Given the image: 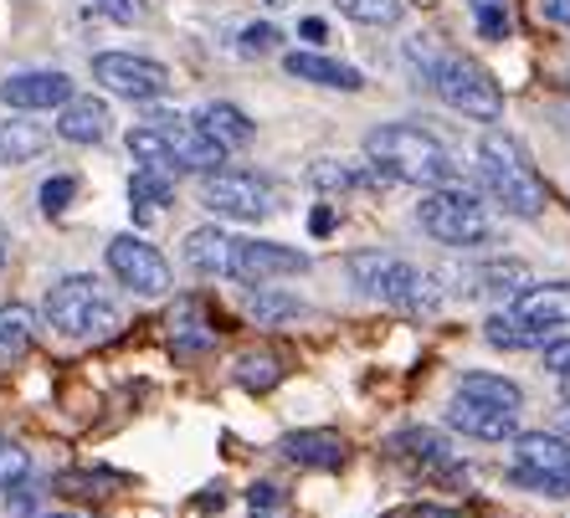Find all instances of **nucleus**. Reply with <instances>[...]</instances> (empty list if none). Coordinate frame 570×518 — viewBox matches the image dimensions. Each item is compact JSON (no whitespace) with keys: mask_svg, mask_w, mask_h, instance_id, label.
<instances>
[{"mask_svg":"<svg viewBox=\"0 0 570 518\" xmlns=\"http://www.w3.org/2000/svg\"><path fill=\"white\" fill-rule=\"evenodd\" d=\"M458 390L463 396H478V400H499V406H524V390L514 386V380H504V375H489V370H468L463 380H458Z\"/></svg>","mask_w":570,"mask_h":518,"instance_id":"c85d7f7f","label":"nucleus"},{"mask_svg":"<svg viewBox=\"0 0 570 518\" xmlns=\"http://www.w3.org/2000/svg\"><path fill=\"white\" fill-rule=\"evenodd\" d=\"M483 339H489L493 349H509V355H540V349L556 339V329H540V323L519 319L514 308H504V313H493V319L483 323Z\"/></svg>","mask_w":570,"mask_h":518,"instance_id":"4be33fe9","label":"nucleus"},{"mask_svg":"<svg viewBox=\"0 0 570 518\" xmlns=\"http://www.w3.org/2000/svg\"><path fill=\"white\" fill-rule=\"evenodd\" d=\"M334 6L360 27H401L406 21V0H334Z\"/></svg>","mask_w":570,"mask_h":518,"instance_id":"7c9ffc66","label":"nucleus"},{"mask_svg":"<svg viewBox=\"0 0 570 518\" xmlns=\"http://www.w3.org/2000/svg\"><path fill=\"white\" fill-rule=\"evenodd\" d=\"M416 227L432 241L452 247V252H473V247H489L493 241V211L483 206V196L468 186H432L416 200Z\"/></svg>","mask_w":570,"mask_h":518,"instance_id":"423d86ee","label":"nucleus"},{"mask_svg":"<svg viewBox=\"0 0 570 518\" xmlns=\"http://www.w3.org/2000/svg\"><path fill=\"white\" fill-rule=\"evenodd\" d=\"M334 231V211L324 206V211H314V237H330Z\"/></svg>","mask_w":570,"mask_h":518,"instance_id":"a19ab883","label":"nucleus"},{"mask_svg":"<svg viewBox=\"0 0 570 518\" xmlns=\"http://www.w3.org/2000/svg\"><path fill=\"white\" fill-rule=\"evenodd\" d=\"M519 288H530V267L524 262H489L473 272V288L468 292H504V298H514Z\"/></svg>","mask_w":570,"mask_h":518,"instance_id":"c756f323","label":"nucleus"},{"mask_svg":"<svg viewBox=\"0 0 570 518\" xmlns=\"http://www.w3.org/2000/svg\"><path fill=\"white\" fill-rule=\"evenodd\" d=\"M448 426L463 431L473 441H514L519 437V411L514 406H499V400H478L452 390V406H448Z\"/></svg>","mask_w":570,"mask_h":518,"instance_id":"ddd939ff","label":"nucleus"},{"mask_svg":"<svg viewBox=\"0 0 570 518\" xmlns=\"http://www.w3.org/2000/svg\"><path fill=\"white\" fill-rule=\"evenodd\" d=\"M514 467L519 472H566L570 467V437L566 431H519L514 437Z\"/></svg>","mask_w":570,"mask_h":518,"instance_id":"412c9836","label":"nucleus"},{"mask_svg":"<svg viewBox=\"0 0 570 518\" xmlns=\"http://www.w3.org/2000/svg\"><path fill=\"white\" fill-rule=\"evenodd\" d=\"M278 452L288 457L293 467H308V472H334V467H345L350 447L340 431H288L278 441Z\"/></svg>","mask_w":570,"mask_h":518,"instance_id":"dca6fc26","label":"nucleus"},{"mask_svg":"<svg viewBox=\"0 0 570 518\" xmlns=\"http://www.w3.org/2000/svg\"><path fill=\"white\" fill-rule=\"evenodd\" d=\"M391 452H396L406 467L426 472V478H438V472H452V467H458L452 441L442 437V431H432V426H406V431H396V437H391Z\"/></svg>","mask_w":570,"mask_h":518,"instance_id":"4468645a","label":"nucleus"},{"mask_svg":"<svg viewBox=\"0 0 570 518\" xmlns=\"http://www.w3.org/2000/svg\"><path fill=\"white\" fill-rule=\"evenodd\" d=\"M98 16H108V21H119V27H139V21H149V0H88Z\"/></svg>","mask_w":570,"mask_h":518,"instance_id":"e433bc0d","label":"nucleus"},{"mask_svg":"<svg viewBox=\"0 0 570 518\" xmlns=\"http://www.w3.org/2000/svg\"><path fill=\"white\" fill-rule=\"evenodd\" d=\"M52 133L41 123L27 119H0V170H16V165H31L37 155H47Z\"/></svg>","mask_w":570,"mask_h":518,"instance_id":"5701e85b","label":"nucleus"},{"mask_svg":"<svg viewBox=\"0 0 570 518\" xmlns=\"http://www.w3.org/2000/svg\"><path fill=\"white\" fill-rule=\"evenodd\" d=\"M278 47H283V31L273 27V21H253V27H242V41H237L242 57H273Z\"/></svg>","mask_w":570,"mask_h":518,"instance_id":"72a5a7b5","label":"nucleus"},{"mask_svg":"<svg viewBox=\"0 0 570 518\" xmlns=\"http://www.w3.org/2000/svg\"><path fill=\"white\" fill-rule=\"evenodd\" d=\"M41 319L52 323L62 339H108V333L119 329V308L108 298V288L88 272H72V278H57L47 288V303H41Z\"/></svg>","mask_w":570,"mask_h":518,"instance_id":"0eeeda50","label":"nucleus"},{"mask_svg":"<svg viewBox=\"0 0 570 518\" xmlns=\"http://www.w3.org/2000/svg\"><path fill=\"white\" fill-rule=\"evenodd\" d=\"M196 119H200V129H206L216 145L226 149V155H232V149H247V145H253V133H257V123L247 119L237 103H206Z\"/></svg>","mask_w":570,"mask_h":518,"instance_id":"b1692460","label":"nucleus"},{"mask_svg":"<svg viewBox=\"0 0 570 518\" xmlns=\"http://www.w3.org/2000/svg\"><path fill=\"white\" fill-rule=\"evenodd\" d=\"M72 200H78V175H52V180L41 186V211L47 216H62Z\"/></svg>","mask_w":570,"mask_h":518,"instance_id":"c9c22d12","label":"nucleus"},{"mask_svg":"<svg viewBox=\"0 0 570 518\" xmlns=\"http://www.w3.org/2000/svg\"><path fill=\"white\" fill-rule=\"evenodd\" d=\"M406 52H412V62L422 67V78L432 82V93L452 113L478 119V123L504 119V93H499V82H493V72L483 62H473L463 52H442V47H432V37H416Z\"/></svg>","mask_w":570,"mask_h":518,"instance_id":"f03ea898","label":"nucleus"},{"mask_svg":"<svg viewBox=\"0 0 570 518\" xmlns=\"http://www.w3.org/2000/svg\"><path fill=\"white\" fill-rule=\"evenodd\" d=\"M509 482L524 492H540V498H570V467L566 472H519V467H509Z\"/></svg>","mask_w":570,"mask_h":518,"instance_id":"473e14b6","label":"nucleus"},{"mask_svg":"<svg viewBox=\"0 0 570 518\" xmlns=\"http://www.w3.org/2000/svg\"><path fill=\"white\" fill-rule=\"evenodd\" d=\"M72 98V78L57 67H31V72H11L0 78V103L11 113H52Z\"/></svg>","mask_w":570,"mask_h":518,"instance_id":"9b49d317","label":"nucleus"},{"mask_svg":"<svg viewBox=\"0 0 570 518\" xmlns=\"http://www.w3.org/2000/svg\"><path fill=\"white\" fill-rule=\"evenodd\" d=\"M556 119H560V129L570 133V98H560V103H556Z\"/></svg>","mask_w":570,"mask_h":518,"instance_id":"37998d69","label":"nucleus"},{"mask_svg":"<svg viewBox=\"0 0 570 518\" xmlns=\"http://www.w3.org/2000/svg\"><path fill=\"white\" fill-rule=\"evenodd\" d=\"M519 319L540 323V329H566L570 323V282H530L509 298Z\"/></svg>","mask_w":570,"mask_h":518,"instance_id":"6ab92c4d","label":"nucleus"},{"mask_svg":"<svg viewBox=\"0 0 570 518\" xmlns=\"http://www.w3.org/2000/svg\"><path fill=\"white\" fill-rule=\"evenodd\" d=\"M170 349L180 359H196L206 355V349H216V323L212 313H206V303L200 298H180L170 313Z\"/></svg>","mask_w":570,"mask_h":518,"instance_id":"aec40b11","label":"nucleus"},{"mask_svg":"<svg viewBox=\"0 0 570 518\" xmlns=\"http://www.w3.org/2000/svg\"><path fill=\"white\" fill-rule=\"evenodd\" d=\"M298 31H304L308 41H324V21H318V16H308V21H304V27H298Z\"/></svg>","mask_w":570,"mask_h":518,"instance_id":"79ce46f5","label":"nucleus"},{"mask_svg":"<svg viewBox=\"0 0 570 518\" xmlns=\"http://www.w3.org/2000/svg\"><path fill=\"white\" fill-rule=\"evenodd\" d=\"M416 518H452V514H442V508H422Z\"/></svg>","mask_w":570,"mask_h":518,"instance_id":"49530a36","label":"nucleus"},{"mask_svg":"<svg viewBox=\"0 0 570 518\" xmlns=\"http://www.w3.org/2000/svg\"><path fill=\"white\" fill-rule=\"evenodd\" d=\"M94 82L114 98H129V103H159V98L170 93V67L155 62V57H134V52H98Z\"/></svg>","mask_w":570,"mask_h":518,"instance_id":"1a4fd4ad","label":"nucleus"},{"mask_svg":"<svg viewBox=\"0 0 570 518\" xmlns=\"http://www.w3.org/2000/svg\"><path fill=\"white\" fill-rule=\"evenodd\" d=\"M108 272L124 282V288H134L139 298H165L170 292V262L149 247L145 237H134V231H124V237L108 241Z\"/></svg>","mask_w":570,"mask_h":518,"instance_id":"9d476101","label":"nucleus"},{"mask_svg":"<svg viewBox=\"0 0 570 518\" xmlns=\"http://www.w3.org/2000/svg\"><path fill=\"white\" fill-rule=\"evenodd\" d=\"M468 6H473V27L483 41L509 37V0H468Z\"/></svg>","mask_w":570,"mask_h":518,"instance_id":"2f4dec72","label":"nucleus"},{"mask_svg":"<svg viewBox=\"0 0 570 518\" xmlns=\"http://www.w3.org/2000/svg\"><path fill=\"white\" fill-rule=\"evenodd\" d=\"M350 278H355V288L365 298L396 308V313H412V319L416 313H438V303H442L438 278L391 252H355L350 257Z\"/></svg>","mask_w":570,"mask_h":518,"instance_id":"39448f33","label":"nucleus"},{"mask_svg":"<svg viewBox=\"0 0 570 518\" xmlns=\"http://www.w3.org/2000/svg\"><path fill=\"white\" fill-rule=\"evenodd\" d=\"M283 72L298 82H314V88H330V93H360V88H365L360 67L334 62V57H324V52H288L283 57Z\"/></svg>","mask_w":570,"mask_h":518,"instance_id":"f3484780","label":"nucleus"},{"mask_svg":"<svg viewBox=\"0 0 570 518\" xmlns=\"http://www.w3.org/2000/svg\"><path fill=\"white\" fill-rule=\"evenodd\" d=\"M108 123H114V113H108L104 98H67L62 108H57V139H67V145H104L108 139Z\"/></svg>","mask_w":570,"mask_h":518,"instance_id":"a211bd4d","label":"nucleus"},{"mask_svg":"<svg viewBox=\"0 0 570 518\" xmlns=\"http://www.w3.org/2000/svg\"><path fill=\"white\" fill-rule=\"evenodd\" d=\"M267 6H283V0H267Z\"/></svg>","mask_w":570,"mask_h":518,"instance_id":"8fccbe9b","label":"nucleus"},{"mask_svg":"<svg viewBox=\"0 0 570 518\" xmlns=\"http://www.w3.org/2000/svg\"><path fill=\"white\" fill-rule=\"evenodd\" d=\"M534 6H540V16L550 27H570V0H534Z\"/></svg>","mask_w":570,"mask_h":518,"instance_id":"58836bf2","label":"nucleus"},{"mask_svg":"<svg viewBox=\"0 0 570 518\" xmlns=\"http://www.w3.org/2000/svg\"><path fill=\"white\" fill-rule=\"evenodd\" d=\"M31 478V457L16 447V441H6L0 437V492H11V488H21V482Z\"/></svg>","mask_w":570,"mask_h":518,"instance_id":"f704fd0d","label":"nucleus"},{"mask_svg":"<svg viewBox=\"0 0 570 518\" xmlns=\"http://www.w3.org/2000/svg\"><path fill=\"white\" fill-rule=\"evenodd\" d=\"M129 155L134 165H155V170H170V175H212L226 165V149L216 145L212 133L200 129V119H180V113H170V119H155V123H139V129H129Z\"/></svg>","mask_w":570,"mask_h":518,"instance_id":"7ed1b4c3","label":"nucleus"},{"mask_svg":"<svg viewBox=\"0 0 570 518\" xmlns=\"http://www.w3.org/2000/svg\"><path fill=\"white\" fill-rule=\"evenodd\" d=\"M37 339V313L21 303H0V365L21 359Z\"/></svg>","mask_w":570,"mask_h":518,"instance_id":"a878e982","label":"nucleus"},{"mask_svg":"<svg viewBox=\"0 0 570 518\" xmlns=\"http://www.w3.org/2000/svg\"><path fill=\"white\" fill-rule=\"evenodd\" d=\"M365 160L391 180V186H452L458 180V160L452 149L442 145L438 133L416 129V123H381V129L365 133Z\"/></svg>","mask_w":570,"mask_h":518,"instance_id":"f257e3e1","label":"nucleus"},{"mask_svg":"<svg viewBox=\"0 0 570 518\" xmlns=\"http://www.w3.org/2000/svg\"><path fill=\"white\" fill-rule=\"evenodd\" d=\"M242 308L253 313L257 323H283V319H298L304 313V303L293 298V292H278V288H247V298H242Z\"/></svg>","mask_w":570,"mask_h":518,"instance_id":"bb28decb","label":"nucleus"},{"mask_svg":"<svg viewBox=\"0 0 570 518\" xmlns=\"http://www.w3.org/2000/svg\"><path fill=\"white\" fill-rule=\"evenodd\" d=\"M237 241L242 237H232V231H222V227H196V231H186L180 257H186V267L196 272V278H232Z\"/></svg>","mask_w":570,"mask_h":518,"instance_id":"2eb2a0df","label":"nucleus"},{"mask_svg":"<svg viewBox=\"0 0 570 518\" xmlns=\"http://www.w3.org/2000/svg\"><path fill=\"white\" fill-rule=\"evenodd\" d=\"M478 180H483L493 206L504 216H519V221H534V216H544V206H550L540 170H534L530 155H524L509 133H483V139H478Z\"/></svg>","mask_w":570,"mask_h":518,"instance_id":"20e7f679","label":"nucleus"},{"mask_svg":"<svg viewBox=\"0 0 570 518\" xmlns=\"http://www.w3.org/2000/svg\"><path fill=\"white\" fill-rule=\"evenodd\" d=\"M129 200H134V216H149L159 206L175 200V175L170 170H155V165H139L129 175Z\"/></svg>","mask_w":570,"mask_h":518,"instance_id":"393cba45","label":"nucleus"},{"mask_svg":"<svg viewBox=\"0 0 570 518\" xmlns=\"http://www.w3.org/2000/svg\"><path fill=\"white\" fill-rule=\"evenodd\" d=\"M560 431H566V437H570V411H566V416H560Z\"/></svg>","mask_w":570,"mask_h":518,"instance_id":"de8ad7c7","label":"nucleus"},{"mask_svg":"<svg viewBox=\"0 0 570 518\" xmlns=\"http://www.w3.org/2000/svg\"><path fill=\"white\" fill-rule=\"evenodd\" d=\"M560 396H566V406H570V370L560 375Z\"/></svg>","mask_w":570,"mask_h":518,"instance_id":"a18cd8bd","label":"nucleus"},{"mask_svg":"<svg viewBox=\"0 0 570 518\" xmlns=\"http://www.w3.org/2000/svg\"><path fill=\"white\" fill-rule=\"evenodd\" d=\"M540 359H544V370L566 375V370H570V339H550V345L540 349Z\"/></svg>","mask_w":570,"mask_h":518,"instance_id":"4c0bfd02","label":"nucleus"},{"mask_svg":"<svg viewBox=\"0 0 570 518\" xmlns=\"http://www.w3.org/2000/svg\"><path fill=\"white\" fill-rule=\"evenodd\" d=\"M237 386L242 390H273L283 380V359L273 355V349H247V355H237Z\"/></svg>","mask_w":570,"mask_h":518,"instance_id":"cd10ccee","label":"nucleus"},{"mask_svg":"<svg viewBox=\"0 0 570 518\" xmlns=\"http://www.w3.org/2000/svg\"><path fill=\"white\" fill-rule=\"evenodd\" d=\"M6 257H11V237H6V227H0V267H6Z\"/></svg>","mask_w":570,"mask_h":518,"instance_id":"c03bdc74","label":"nucleus"},{"mask_svg":"<svg viewBox=\"0 0 570 518\" xmlns=\"http://www.w3.org/2000/svg\"><path fill=\"white\" fill-rule=\"evenodd\" d=\"M298 272H308V252H298V247H283V241H237L232 278L242 288H263L273 278H298Z\"/></svg>","mask_w":570,"mask_h":518,"instance_id":"f8f14e48","label":"nucleus"},{"mask_svg":"<svg viewBox=\"0 0 570 518\" xmlns=\"http://www.w3.org/2000/svg\"><path fill=\"white\" fill-rule=\"evenodd\" d=\"M47 518H78V514H47Z\"/></svg>","mask_w":570,"mask_h":518,"instance_id":"09e8293b","label":"nucleus"},{"mask_svg":"<svg viewBox=\"0 0 570 518\" xmlns=\"http://www.w3.org/2000/svg\"><path fill=\"white\" fill-rule=\"evenodd\" d=\"M247 498H253V508H278V488H273V482H257Z\"/></svg>","mask_w":570,"mask_h":518,"instance_id":"ea45409f","label":"nucleus"},{"mask_svg":"<svg viewBox=\"0 0 570 518\" xmlns=\"http://www.w3.org/2000/svg\"><path fill=\"white\" fill-rule=\"evenodd\" d=\"M200 206L222 221H267L278 211V190L257 170H212L200 175Z\"/></svg>","mask_w":570,"mask_h":518,"instance_id":"6e6552de","label":"nucleus"}]
</instances>
